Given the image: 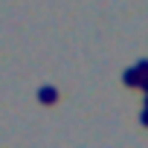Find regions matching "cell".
<instances>
[{
	"instance_id": "cell-1",
	"label": "cell",
	"mask_w": 148,
	"mask_h": 148,
	"mask_svg": "<svg viewBox=\"0 0 148 148\" xmlns=\"http://www.w3.org/2000/svg\"><path fill=\"white\" fill-rule=\"evenodd\" d=\"M38 99H41L44 105H52V102H55V90H52V87H41V90H38Z\"/></svg>"
}]
</instances>
